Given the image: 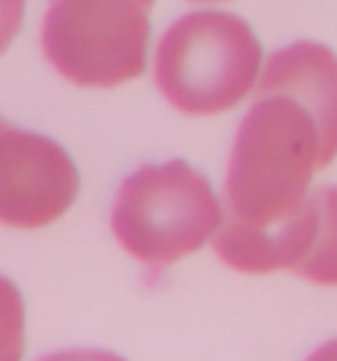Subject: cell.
<instances>
[{"label":"cell","instance_id":"1","mask_svg":"<svg viewBox=\"0 0 337 361\" xmlns=\"http://www.w3.org/2000/svg\"><path fill=\"white\" fill-rule=\"evenodd\" d=\"M319 161V130L290 98H253L229 153L224 201L245 221L285 219L306 201Z\"/></svg>","mask_w":337,"mask_h":361},{"label":"cell","instance_id":"2","mask_svg":"<svg viewBox=\"0 0 337 361\" xmlns=\"http://www.w3.org/2000/svg\"><path fill=\"white\" fill-rule=\"evenodd\" d=\"M264 51L243 16L190 11L159 40L153 80L164 101L185 116H216L253 95Z\"/></svg>","mask_w":337,"mask_h":361},{"label":"cell","instance_id":"3","mask_svg":"<svg viewBox=\"0 0 337 361\" xmlns=\"http://www.w3.org/2000/svg\"><path fill=\"white\" fill-rule=\"evenodd\" d=\"M224 206L188 161L145 164L121 182L111 209L114 238L132 259L171 267L214 240Z\"/></svg>","mask_w":337,"mask_h":361},{"label":"cell","instance_id":"4","mask_svg":"<svg viewBox=\"0 0 337 361\" xmlns=\"http://www.w3.org/2000/svg\"><path fill=\"white\" fill-rule=\"evenodd\" d=\"M150 6L140 0H50L42 56L77 87L109 90L145 71Z\"/></svg>","mask_w":337,"mask_h":361},{"label":"cell","instance_id":"5","mask_svg":"<svg viewBox=\"0 0 337 361\" xmlns=\"http://www.w3.org/2000/svg\"><path fill=\"white\" fill-rule=\"evenodd\" d=\"M80 195V171L53 137L0 127V224L40 230L61 219Z\"/></svg>","mask_w":337,"mask_h":361},{"label":"cell","instance_id":"6","mask_svg":"<svg viewBox=\"0 0 337 361\" xmlns=\"http://www.w3.org/2000/svg\"><path fill=\"white\" fill-rule=\"evenodd\" d=\"M290 98L319 130L321 169L337 159V53L321 42L298 40L264 61L253 98Z\"/></svg>","mask_w":337,"mask_h":361},{"label":"cell","instance_id":"7","mask_svg":"<svg viewBox=\"0 0 337 361\" xmlns=\"http://www.w3.org/2000/svg\"><path fill=\"white\" fill-rule=\"evenodd\" d=\"M317 227L319 211L314 198L308 195L293 214L269 224L245 221L227 211L211 245L229 269L243 274L293 271L311 251Z\"/></svg>","mask_w":337,"mask_h":361},{"label":"cell","instance_id":"8","mask_svg":"<svg viewBox=\"0 0 337 361\" xmlns=\"http://www.w3.org/2000/svg\"><path fill=\"white\" fill-rule=\"evenodd\" d=\"M319 211L317 238L306 259L298 264L293 274L314 285L337 288V185H324L311 192Z\"/></svg>","mask_w":337,"mask_h":361},{"label":"cell","instance_id":"9","mask_svg":"<svg viewBox=\"0 0 337 361\" xmlns=\"http://www.w3.org/2000/svg\"><path fill=\"white\" fill-rule=\"evenodd\" d=\"M24 324L27 311L19 288L8 277H0V361H21Z\"/></svg>","mask_w":337,"mask_h":361},{"label":"cell","instance_id":"10","mask_svg":"<svg viewBox=\"0 0 337 361\" xmlns=\"http://www.w3.org/2000/svg\"><path fill=\"white\" fill-rule=\"evenodd\" d=\"M27 0H0V56L8 51L24 24Z\"/></svg>","mask_w":337,"mask_h":361},{"label":"cell","instance_id":"11","mask_svg":"<svg viewBox=\"0 0 337 361\" xmlns=\"http://www.w3.org/2000/svg\"><path fill=\"white\" fill-rule=\"evenodd\" d=\"M40 361H127L111 351H100V348H71V351H56L42 356Z\"/></svg>","mask_w":337,"mask_h":361},{"label":"cell","instance_id":"12","mask_svg":"<svg viewBox=\"0 0 337 361\" xmlns=\"http://www.w3.org/2000/svg\"><path fill=\"white\" fill-rule=\"evenodd\" d=\"M306 361H337V338L335 341L324 343V345H319L317 351L311 353Z\"/></svg>","mask_w":337,"mask_h":361},{"label":"cell","instance_id":"13","mask_svg":"<svg viewBox=\"0 0 337 361\" xmlns=\"http://www.w3.org/2000/svg\"><path fill=\"white\" fill-rule=\"evenodd\" d=\"M190 3H224V0H190Z\"/></svg>","mask_w":337,"mask_h":361},{"label":"cell","instance_id":"14","mask_svg":"<svg viewBox=\"0 0 337 361\" xmlns=\"http://www.w3.org/2000/svg\"><path fill=\"white\" fill-rule=\"evenodd\" d=\"M140 3H145V6H150V8L156 6V0H140Z\"/></svg>","mask_w":337,"mask_h":361},{"label":"cell","instance_id":"15","mask_svg":"<svg viewBox=\"0 0 337 361\" xmlns=\"http://www.w3.org/2000/svg\"><path fill=\"white\" fill-rule=\"evenodd\" d=\"M3 124H6V121H3V119H0V127H3Z\"/></svg>","mask_w":337,"mask_h":361}]
</instances>
